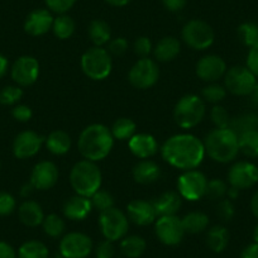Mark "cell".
I'll list each match as a JSON object with an SVG mask.
<instances>
[{"label": "cell", "mask_w": 258, "mask_h": 258, "mask_svg": "<svg viewBox=\"0 0 258 258\" xmlns=\"http://www.w3.org/2000/svg\"><path fill=\"white\" fill-rule=\"evenodd\" d=\"M162 158L172 167L182 171L197 170L205 157L204 142L187 133L175 135L161 147Z\"/></svg>", "instance_id": "1"}, {"label": "cell", "mask_w": 258, "mask_h": 258, "mask_svg": "<svg viewBox=\"0 0 258 258\" xmlns=\"http://www.w3.org/2000/svg\"><path fill=\"white\" fill-rule=\"evenodd\" d=\"M114 141L115 140L108 126L94 123L83 129L79 136L78 147L85 160L98 162L111 152Z\"/></svg>", "instance_id": "2"}, {"label": "cell", "mask_w": 258, "mask_h": 258, "mask_svg": "<svg viewBox=\"0 0 258 258\" xmlns=\"http://www.w3.org/2000/svg\"><path fill=\"white\" fill-rule=\"evenodd\" d=\"M204 147L205 153L213 161L229 163L239 153V140L233 129L215 128L205 137Z\"/></svg>", "instance_id": "3"}, {"label": "cell", "mask_w": 258, "mask_h": 258, "mask_svg": "<svg viewBox=\"0 0 258 258\" xmlns=\"http://www.w3.org/2000/svg\"><path fill=\"white\" fill-rule=\"evenodd\" d=\"M103 182V175L96 162L89 160L79 161L70 172V183L78 195L91 198Z\"/></svg>", "instance_id": "4"}, {"label": "cell", "mask_w": 258, "mask_h": 258, "mask_svg": "<svg viewBox=\"0 0 258 258\" xmlns=\"http://www.w3.org/2000/svg\"><path fill=\"white\" fill-rule=\"evenodd\" d=\"M81 69L89 79L101 81L108 78L113 69V59L108 49L103 47H91L81 56Z\"/></svg>", "instance_id": "5"}, {"label": "cell", "mask_w": 258, "mask_h": 258, "mask_svg": "<svg viewBox=\"0 0 258 258\" xmlns=\"http://www.w3.org/2000/svg\"><path fill=\"white\" fill-rule=\"evenodd\" d=\"M205 116V104L200 96L188 94L177 101L173 110V118L177 125L183 129H190L202 123Z\"/></svg>", "instance_id": "6"}, {"label": "cell", "mask_w": 258, "mask_h": 258, "mask_svg": "<svg viewBox=\"0 0 258 258\" xmlns=\"http://www.w3.org/2000/svg\"><path fill=\"white\" fill-rule=\"evenodd\" d=\"M99 227H100L101 234L106 240H110V242L121 240L128 233L129 218L120 209L113 207L100 213Z\"/></svg>", "instance_id": "7"}, {"label": "cell", "mask_w": 258, "mask_h": 258, "mask_svg": "<svg viewBox=\"0 0 258 258\" xmlns=\"http://www.w3.org/2000/svg\"><path fill=\"white\" fill-rule=\"evenodd\" d=\"M183 42L195 51H204L214 43L215 34L210 24L202 19H191L181 32Z\"/></svg>", "instance_id": "8"}, {"label": "cell", "mask_w": 258, "mask_h": 258, "mask_svg": "<svg viewBox=\"0 0 258 258\" xmlns=\"http://www.w3.org/2000/svg\"><path fill=\"white\" fill-rule=\"evenodd\" d=\"M257 84V78L247 66H233L224 75V88L237 96H249Z\"/></svg>", "instance_id": "9"}, {"label": "cell", "mask_w": 258, "mask_h": 258, "mask_svg": "<svg viewBox=\"0 0 258 258\" xmlns=\"http://www.w3.org/2000/svg\"><path fill=\"white\" fill-rule=\"evenodd\" d=\"M208 178L198 170L183 171L177 178V190L180 197L188 202H197L205 197Z\"/></svg>", "instance_id": "10"}, {"label": "cell", "mask_w": 258, "mask_h": 258, "mask_svg": "<svg viewBox=\"0 0 258 258\" xmlns=\"http://www.w3.org/2000/svg\"><path fill=\"white\" fill-rule=\"evenodd\" d=\"M158 78H160V69L157 63L148 57L138 59L128 74V80L131 85L141 90L150 89L151 86L155 85Z\"/></svg>", "instance_id": "11"}, {"label": "cell", "mask_w": 258, "mask_h": 258, "mask_svg": "<svg viewBox=\"0 0 258 258\" xmlns=\"http://www.w3.org/2000/svg\"><path fill=\"white\" fill-rule=\"evenodd\" d=\"M155 233L161 243L165 245H177L182 242L185 229L182 220L176 215L158 217L155 222Z\"/></svg>", "instance_id": "12"}, {"label": "cell", "mask_w": 258, "mask_h": 258, "mask_svg": "<svg viewBox=\"0 0 258 258\" xmlns=\"http://www.w3.org/2000/svg\"><path fill=\"white\" fill-rule=\"evenodd\" d=\"M93 250V240L85 233L71 232L59 242L62 258H88Z\"/></svg>", "instance_id": "13"}, {"label": "cell", "mask_w": 258, "mask_h": 258, "mask_svg": "<svg viewBox=\"0 0 258 258\" xmlns=\"http://www.w3.org/2000/svg\"><path fill=\"white\" fill-rule=\"evenodd\" d=\"M228 182L238 190L250 188L258 182V167L249 161H239L230 167Z\"/></svg>", "instance_id": "14"}, {"label": "cell", "mask_w": 258, "mask_h": 258, "mask_svg": "<svg viewBox=\"0 0 258 258\" xmlns=\"http://www.w3.org/2000/svg\"><path fill=\"white\" fill-rule=\"evenodd\" d=\"M12 79L18 86H31L38 80L39 62L33 56H21L11 70Z\"/></svg>", "instance_id": "15"}, {"label": "cell", "mask_w": 258, "mask_h": 258, "mask_svg": "<svg viewBox=\"0 0 258 258\" xmlns=\"http://www.w3.org/2000/svg\"><path fill=\"white\" fill-rule=\"evenodd\" d=\"M46 138L33 131H23L13 142V153L19 160H26L36 156L44 145Z\"/></svg>", "instance_id": "16"}, {"label": "cell", "mask_w": 258, "mask_h": 258, "mask_svg": "<svg viewBox=\"0 0 258 258\" xmlns=\"http://www.w3.org/2000/svg\"><path fill=\"white\" fill-rule=\"evenodd\" d=\"M227 63L218 54H207L198 61L195 73L205 83H217L227 73Z\"/></svg>", "instance_id": "17"}, {"label": "cell", "mask_w": 258, "mask_h": 258, "mask_svg": "<svg viewBox=\"0 0 258 258\" xmlns=\"http://www.w3.org/2000/svg\"><path fill=\"white\" fill-rule=\"evenodd\" d=\"M58 180V168L51 161H42L33 167L31 173V183L36 190H49Z\"/></svg>", "instance_id": "18"}, {"label": "cell", "mask_w": 258, "mask_h": 258, "mask_svg": "<svg viewBox=\"0 0 258 258\" xmlns=\"http://www.w3.org/2000/svg\"><path fill=\"white\" fill-rule=\"evenodd\" d=\"M53 16L48 9H34L24 21V31L29 36L39 37L48 33L53 26Z\"/></svg>", "instance_id": "19"}, {"label": "cell", "mask_w": 258, "mask_h": 258, "mask_svg": "<svg viewBox=\"0 0 258 258\" xmlns=\"http://www.w3.org/2000/svg\"><path fill=\"white\" fill-rule=\"evenodd\" d=\"M126 215L131 222L141 227L152 224L158 218L153 203L142 199H136L126 205Z\"/></svg>", "instance_id": "20"}, {"label": "cell", "mask_w": 258, "mask_h": 258, "mask_svg": "<svg viewBox=\"0 0 258 258\" xmlns=\"http://www.w3.org/2000/svg\"><path fill=\"white\" fill-rule=\"evenodd\" d=\"M129 151L141 160H148L158 151V142L153 136L148 133L135 135L128 141Z\"/></svg>", "instance_id": "21"}, {"label": "cell", "mask_w": 258, "mask_h": 258, "mask_svg": "<svg viewBox=\"0 0 258 258\" xmlns=\"http://www.w3.org/2000/svg\"><path fill=\"white\" fill-rule=\"evenodd\" d=\"M93 210L90 198L81 197L76 194L75 197H71L63 204V214L64 217L70 220H84L89 217V214Z\"/></svg>", "instance_id": "22"}, {"label": "cell", "mask_w": 258, "mask_h": 258, "mask_svg": "<svg viewBox=\"0 0 258 258\" xmlns=\"http://www.w3.org/2000/svg\"><path fill=\"white\" fill-rule=\"evenodd\" d=\"M18 218L27 227H38L43 223L44 213L41 205L33 200H26L18 208Z\"/></svg>", "instance_id": "23"}, {"label": "cell", "mask_w": 258, "mask_h": 258, "mask_svg": "<svg viewBox=\"0 0 258 258\" xmlns=\"http://www.w3.org/2000/svg\"><path fill=\"white\" fill-rule=\"evenodd\" d=\"M161 176V168L151 160H142L133 167V178L141 185L156 182Z\"/></svg>", "instance_id": "24"}, {"label": "cell", "mask_w": 258, "mask_h": 258, "mask_svg": "<svg viewBox=\"0 0 258 258\" xmlns=\"http://www.w3.org/2000/svg\"><path fill=\"white\" fill-rule=\"evenodd\" d=\"M152 203L158 217H163V215H176V213L181 208L182 198L180 197L178 192L167 191V192H163L162 195H160Z\"/></svg>", "instance_id": "25"}, {"label": "cell", "mask_w": 258, "mask_h": 258, "mask_svg": "<svg viewBox=\"0 0 258 258\" xmlns=\"http://www.w3.org/2000/svg\"><path fill=\"white\" fill-rule=\"evenodd\" d=\"M181 43L175 37H163L161 41L157 42L153 53L157 61L170 62L173 61L180 54Z\"/></svg>", "instance_id": "26"}, {"label": "cell", "mask_w": 258, "mask_h": 258, "mask_svg": "<svg viewBox=\"0 0 258 258\" xmlns=\"http://www.w3.org/2000/svg\"><path fill=\"white\" fill-rule=\"evenodd\" d=\"M47 150L56 156L66 155L71 148V137L68 132L57 129L48 135L44 141Z\"/></svg>", "instance_id": "27"}, {"label": "cell", "mask_w": 258, "mask_h": 258, "mask_svg": "<svg viewBox=\"0 0 258 258\" xmlns=\"http://www.w3.org/2000/svg\"><path fill=\"white\" fill-rule=\"evenodd\" d=\"M89 38L93 42L94 46L103 47L104 44H108L111 38L110 26L103 19H94L89 24L88 28Z\"/></svg>", "instance_id": "28"}, {"label": "cell", "mask_w": 258, "mask_h": 258, "mask_svg": "<svg viewBox=\"0 0 258 258\" xmlns=\"http://www.w3.org/2000/svg\"><path fill=\"white\" fill-rule=\"evenodd\" d=\"M230 234L223 225H214L207 233V244L213 252L222 253L229 244Z\"/></svg>", "instance_id": "29"}, {"label": "cell", "mask_w": 258, "mask_h": 258, "mask_svg": "<svg viewBox=\"0 0 258 258\" xmlns=\"http://www.w3.org/2000/svg\"><path fill=\"white\" fill-rule=\"evenodd\" d=\"M146 248L147 243L140 235H125L120 242V252L126 258H140Z\"/></svg>", "instance_id": "30"}, {"label": "cell", "mask_w": 258, "mask_h": 258, "mask_svg": "<svg viewBox=\"0 0 258 258\" xmlns=\"http://www.w3.org/2000/svg\"><path fill=\"white\" fill-rule=\"evenodd\" d=\"M181 220H182L185 233H190V234H199L204 232L209 225V218L202 212L188 213Z\"/></svg>", "instance_id": "31"}, {"label": "cell", "mask_w": 258, "mask_h": 258, "mask_svg": "<svg viewBox=\"0 0 258 258\" xmlns=\"http://www.w3.org/2000/svg\"><path fill=\"white\" fill-rule=\"evenodd\" d=\"M229 128L233 129L237 135L249 132V131H258V114L254 111L240 114L230 119Z\"/></svg>", "instance_id": "32"}, {"label": "cell", "mask_w": 258, "mask_h": 258, "mask_svg": "<svg viewBox=\"0 0 258 258\" xmlns=\"http://www.w3.org/2000/svg\"><path fill=\"white\" fill-rule=\"evenodd\" d=\"M76 28L75 21L68 14H58L54 18L52 32L58 39H69L74 34Z\"/></svg>", "instance_id": "33"}, {"label": "cell", "mask_w": 258, "mask_h": 258, "mask_svg": "<svg viewBox=\"0 0 258 258\" xmlns=\"http://www.w3.org/2000/svg\"><path fill=\"white\" fill-rule=\"evenodd\" d=\"M18 258H48L49 250L39 240H27L19 247Z\"/></svg>", "instance_id": "34"}, {"label": "cell", "mask_w": 258, "mask_h": 258, "mask_svg": "<svg viewBox=\"0 0 258 258\" xmlns=\"http://www.w3.org/2000/svg\"><path fill=\"white\" fill-rule=\"evenodd\" d=\"M136 129H137V125L132 119L119 118L114 121L110 131L114 140L129 141L136 135Z\"/></svg>", "instance_id": "35"}, {"label": "cell", "mask_w": 258, "mask_h": 258, "mask_svg": "<svg viewBox=\"0 0 258 258\" xmlns=\"http://www.w3.org/2000/svg\"><path fill=\"white\" fill-rule=\"evenodd\" d=\"M239 152L249 158H258V131H249L238 135Z\"/></svg>", "instance_id": "36"}, {"label": "cell", "mask_w": 258, "mask_h": 258, "mask_svg": "<svg viewBox=\"0 0 258 258\" xmlns=\"http://www.w3.org/2000/svg\"><path fill=\"white\" fill-rule=\"evenodd\" d=\"M238 37L240 42L247 47H253L258 44V23L245 22L238 27Z\"/></svg>", "instance_id": "37"}, {"label": "cell", "mask_w": 258, "mask_h": 258, "mask_svg": "<svg viewBox=\"0 0 258 258\" xmlns=\"http://www.w3.org/2000/svg\"><path fill=\"white\" fill-rule=\"evenodd\" d=\"M42 225H43L44 233L51 238L61 237L66 228L64 220L57 214H48L47 217H44Z\"/></svg>", "instance_id": "38"}, {"label": "cell", "mask_w": 258, "mask_h": 258, "mask_svg": "<svg viewBox=\"0 0 258 258\" xmlns=\"http://www.w3.org/2000/svg\"><path fill=\"white\" fill-rule=\"evenodd\" d=\"M202 95L205 101H208L210 104H214V105H218L227 96V89L217 83H210L209 85L203 89Z\"/></svg>", "instance_id": "39"}, {"label": "cell", "mask_w": 258, "mask_h": 258, "mask_svg": "<svg viewBox=\"0 0 258 258\" xmlns=\"http://www.w3.org/2000/svg\"><path fill=\"white\" fill-rule=\"evenodd\" d=\"M91 204H93V209L99 210V212H105V210L110 209L114 207V198L109 191L101 190L99 188L93 197L90 198Z\"/></svg>", "instance_id": "40"}, {"label": "cell", "mask_w": 258, "mask_h": 258, "mask_svg": "<svg viewBox=\"0 0 258 258\" xmlns=\"http://www.w3.org/2000/svg\"><path fill=\"white\" fill-rule=\"evenodd\" d=\"M23 98V90L21 86L9 85L0 90V104L6 106L16 105Z\"/></svg>", "instance_id": "41"}, {"label": "cell", "mask_w": 258, "mask_h": 258, "mask_svg": "<svg viewBox=\"0 0 258 258\" xmlns=\"http://www.w3.org/2000/svg\"><path fill=\"white\" fill-rule=\"evenodd\" d=\"M228 185L220 178H213L208 180L207 191H205V197L212 200H219L227 195Z\"/></svg>", "instance_id": "42"}, {"label": "cell", "mask_w": 258, "mask_h": 258, "mask_svg": "<svg viewBox=\"0 0 258 258\" xmlns=\"http://www.w3.org/2000/svg\"><path fill=\"white\" fill-rule=\"evenodd\" d=\"M210 118L215 128H229L230 116L222 105H214V108L210 111Z\"/></svg>", "instance_id": "43"}, {"label": "cell", "mask_w": 258, "mask_h": 258, "mask_svg": "<svg viewBox=\"0 0 258 258\" xmlns=\"http://www.w3.org/2000/svg\"><path fill=\"white\" fill-rule=\"evenodd\" d=\"M78 0H44L47 9L52 13L56 14H66Z\"/></svg>", "instance_id": "44"}, {"label": "cell", "mask_w": 258, "mask_h": 258, "mask_svg": "<svg viewBox=\"0 0 258 258\" xmlns=\"http://www.w3.org/2000/svg\"><path fill=\"white\" fill-rule=\"evenodd\" d=\"M235 214V208L230 199H222L217 205V215L223 222H230Z\"/></svg>", "instance_id": "45"}, {"label": "cell", "mask_w": 258, "mask_h": 258, "mask_svg": "<svg viewBox=\"0 0 258 258\" xmlns=\"http://www.w3.org/2000/svg\"><path fill=\"white\" fill-rule=\"evenodd\" d=\"M17 202L12 194L6 192V191H0V215L7 217L11 215L16 210Z\"/></svg>", "instance_id": "46"}, {"label": "cell", "mask_w": 258, "mask_h": 258, "mask_svg": "<svg viewBox=\"0 0 258 258\" xmlns=\"http://www.w3.org/2000/svg\"><path fill=\"white\" fill-rule=\"evenodd\" d=\"M126 51H128V41L125 38H123V37L110 39V42L108 43V52L111 56L120 57Z\"/></svg>", "instance_id": "47"}, {"label": "cell", "mask_w": 258, "mask_h": 258, "mask_svg": "<svg viewBox=\"0 0 258 258\" xmlns=\"http://www.w3.org/2000/svg\"><path fill=\"white\" fill-rule=\"evenodd\" d=\"M135 53L141 58H146L152 52V42L147 37H138L133 44Z\"/></svg>", "instance_id": "48"}, {"label": "cell", "mask_w": 258, "mask_h": 258, "mask_svg": "<svg viewBox=\"0 0 258 258\" xmlns=\"http://www.w3.org/2000/svg\"><path fill=\"white\" fill-rule=\"evenodd\" d=\"M12 115L16 119L17 121H21V123H27L32 119V109L28 105H23V104H18L13 108L12 110Z\"/></svg>", "instance_id": "49"}, {"label": "cell", "mask_w": 258, "mask_h": 258, "mask_svg": "<svg viewBox=\"0 0 258 258\" xmlns=\"http://www.w3.org/2000/svg\"><path fill=\"white\" fill-rule=\"evenodd\" d=\"M96 258H113L115 255V248H114L113 242L110 240H103L99 243L95 248Z\"/></svg>", "instance_id": "50"}, {"label": "cell", "mask_w": 258, "mask_h": 258, "mask_svg": "<svg viewBox=\"0 0 258 258\" xmlns=\"http://www.w3.org/2000/svg\"><path fill=\"white\" fill-rule=\"evenodd\" d=\"M245 66L252 71L255 78H258V44L250 47L249 51H248Z\"/></svg>", "instance_id": "51"}, {"label": "cell", "mask_w": 258, "mask_h": 258, "mask_svg": "<svg viewBox=\"0 0 258 258\" xmlns=\"http://www.w3.org/2000/svg\"><path fill=\"white\" fill-rule=\"evenodd\" d=\"M162 4L168 12L177 13L181 12L187 4V0H162Z\"/></svg>", "instance_id": "52"}, {"label": "cell", "mask_w": 258, "mask_h": 258, "mask_svg": "<svg viewBox=\"0 0 258 258\" xmlns=\"http://www.w3.org/2000/svg\"><path fill=\"white\" fill-rule=\"evenodd\" d=\"M17 257H18V254H17L13 245L4 242V240H0V258H17Z\"/></svg>", "instance_id": "53"}, {"label": "cell", "mask_w": 258, "mask_h": 258, "mask_svg": "<svg viewBox=\"0 0 258 258\" xmlns=\"http://www.w3.org/2000/svg\"><path fill=\"white\" fill-rule=\"evenodd\" d=\"M240 258H258V243L253 242L248 244L240 253Z\"/></svg>", "instance_id": "54"}, {"label": "cell", "mask_w": 258, "mask_h": 258, "mask_svg": "<svg viewBox=\"0 0 258 258\" xmlns=\"http://www.w3.org/2000/svg\"><path fill=\"white\" fill-rule=\"evenodd\" d=\"M8 68H9V61L8 58H7L4 54L0 53V79L3 78L4 75L7 74V71H8Z\"/></svg>", "instance_id": "55"}, {"label": "cell", "mask_w": 258, "mask_h": 258, "mask_svg": "<svg viewBox=\"0 0 258 258\" xmlns=\"http://www.w3.org/2000/svg\"><path fill=\"white\" fill-rule=\"evenodd\" d=\"M250 210H252L253 215L258 219V190L255 191L254 195L252 197V200H250Z\"/></svg>", "instance_id": "56"}, {"label": "cell", "mask_w": 258, "mask_h": 258, "mask_svg": "<svg viewBox=\"0 0 258 258\" xmlns=\"http://www.w3.org/2000/svg\"><path fill=\"white\" fill-rule=\"evenodd\" d=\"M106 3L111 7H116V8H121V7L128 6L132 0H105Z\"/></svg>", "instance_id": "57"}, {"label": "cell", "mask_w": 258, "mask_h": 258, "mask_svg": "<svg viewBox=\"0 0 258 258\" xmlns=\"http://www.w3.org/2000/svg\"><path fill=\"white\" fill-rule=\"evenodd\" d=\"M249 100H250V104H252L253 106H255V108H258V81L257 84H255L254 89L252 90V93H250L249 95Z\"/></svg>", "instance_id": "58"}, {"label": "cell", "mask_w": 258, "mask_h": 258, "mask_svg": "<svg viewBox=\"0 0 258 258\" xmlns=\"http://www.w3.org/2000/svg\"><path fill=\"white\" fill-rule=\"evenodd\" d=\"M33 186L31 185V183H29V185H26V186H23V187H22V191H21V195L22 197H27V195H29V194L32 192V190H33Z\"/></svg>", "instance_id": "59"}, {"label": "cell", "mask_w": 258, "mask_h": 258, "mask_svg": "<svg viewBox=\"0 0 258 258\" xmlns=\"http://www.w3.org/2000/svg\"><path fill=\"white\" fill-rule=\"evenodd\" d=\"M253 240H254L255 243H258V224L255 225L254 230H253Z\"/></svg>", "instance_id": "60"}]
</instances>
